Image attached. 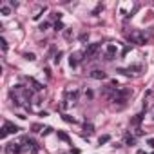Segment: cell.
Here are the masks:
<instances>
[{
  "mask_svg": "<svg viewBox=\"0 0 154 154\" xmlns=\"http://www.w3.org/2000/svg\"><path fill=\"white\" fill-rule=\"evenodd\" d=\"M129 38H131V42H134L136 45H145V44H147L145 35H143V33H140V31H132V33L129 35Z\"/></svg>",
  "mask_w": 154,
  "mask_h": 154,
  "instance_id": "cell-1",
  "label": "cell"
},
{
  "mask_svg": "<svg viewBox=\"0 0 154 154\" xmlns=\"http://www.w3.org/2000/svg\"><path fill=\"white\" fill-rule=\"evenodd\" d=\"M20 129L17 127V125H13V123H9V122H6L4 123V127H2V132H0V138H6L8 134H15V132H18Z\"/></svg>",
  "mask_w": 154,
  "mask_h": 154,
  "instance_id": "cell-2",
  "label": "cell"
},
{
  "mask_svg": "<svg viewBox=\"0 0 154 154\" xmlns=\"http://www.w3.org/2000/svg\"><path fill=\"white\" fill-rule=\"evenodd\" d=\"M98 49H100V44H98V42L89 44V45H87V49H85V53H84V54H85V58H87V60H89V58H93V56L98 53Z\"/></svg>",
  "mask_w": 154,
  "mask_h": 154,
  "instance_id": "cell-3",
  "label": "cell"
},
{
  "mask_svg": "<svg viewBox=\"0 0 154 154\" xmlns=\"http://www.w3.org/2000/svg\"><path fill=\"white\" fill-rule=\"evenodd\" d=\"M22 143H24V147L31 149V152H36V150H38V145H36L33 140H29V136H24V138H22Z\"/></svg>",
  "mask_w": 154,
  "mask_h": 154,
  "instance_id": "cell-4",
  "label": "cell"
},
{
  "mask_svg": "<svg viewBox=\"0 0 154 154\" xmlns=\"http://www.w3.org/2000/svg\"><path fill=\"white\" fill-rule=\"evenodd\" d=\"M6 152H8V154H20V152H22V145H18V143H9V145L6 147Z\"/></svg>",
  "mask_w": 154,
  "mask_h": 154,
  "instance_id": "cell-5",
  "label": "cell"
},
{
  "mask_svg": "<svg viewBox=\"0 0 154 154\" xmlns=\"http://www.w3.org/2000/svg\"><path fill=\"white\" fill-rule=\"evenodd\" d=\"M91 76L94 80H105L107 78V72H103V71H100V69H94L93 72H91Z\"/></svg>",
  "mask_w": 154,
  "mask_h": 154,
  "instance_id": "cell-6",
  "label": "cell"
},
{
  "mask_svg": "<svg viewBox=\"0 0 154 154\" xmlns=\"http://www.w3.org/2000/svg\"><path fill=\"white\" fill-rule=\"evenodd\" d=\"M114 54H116V47L111 44V45H107V60H112L114 58Z\"/></svg>",
  "mask_w": 154,
  "mask_h": 154,
  "instance_id": "cell-7",
  "label": "cell"
},
{
  "mask_svg": "<svg viewBox=\"0 0 154 154\" xmlns=\"http://www.w3.org/2000/svg\"><path fill=\"white\" fill-rule=\"evenodd\" d=\"M69 63H71V67H76V65H78V54H71L69 56Z\"/></svg>",
  "mask_w": 154,
  "mask_h": 154,
  "instance_id": "cell-8",
  "label": "cell"
},
{
  "mask_svg": "<svg viewBox=\"0 0 154 154\" xmlns=\"http://www.w3.org/2000/svg\"><path fill=\"white\" fill-rule=\"evenodd\" d=\"M29 82H31V84H33V89H35V91H42V89H44V87H42V84H38V82H36V80H33V78H31V80H29Z\"/></svg>",
  "mask_w": 154,
  "mask_h": 154,
  "instance_id": "cell-9",
  "label": "cell"
},
{
  "mask_svg": "<svg viewBox=\"0 0 154 154\" xmlns=\"http://www.w3.org/2000/svg\"><path fill=\"white\" fill-rule=\"evenodd\" d=\"M84 131H85L87 134H93V132H94V127H93V123H85V125H84Z\"/></svg>",
  "mask_w": 154,
  "mask_h": 154,
  "instance_id": "cell-10",
  "label": "cell"
},
{
  "mask_svg": "<svg viewBox=\"0 0 154 154\" xmlns=\"http://www.w3.org/2000/svg\"><path fill=\"white\" fill-rule=\"evenodd\" d=\"M78 96H80V93H78V91H72V93H69V98L72 100V103H74L76 100H78Z\"/></svg>",
  "mask_w": 154,
  "mask_h": 154,
  "instance_id": "cell-11",
  "label": "cell"
},
{
  "mask_svg": "<svg viewBox=\"0 0 154 154\" xmlns=\"http://www.w3.org/2000/svg\"><path fill=\"white\" fill-rule=\"evenodd\" d=\"M141 120H143V114H136V116H134V120H132V123H134V125H140V122H141Z\"/></svg>",
  "mask_w": 154,
  "mask_h": 154,
  "instance_id": "cell-12",
  "label": "cell"
},
{
  "mask_svg": "<svg viewBox=\"0 0 154 154\" xmlns=\"http://www.w3.org/2000/svg\"><path fill=\"white\" fill-rule=\"evenodd\" d=\"M109 140H111V136H109V134H105V136H100V140H98V143L102 145V143H107Z\"/></svg>",
  "mask_w": 154,
  "mask_h": 154,
  "instance_id": "cell-13",
  "label": "cell"
},
{
  "mask_svg": "<svg viewBox=\"0 0 154 154\" xmlns=\"http://www.w3.org/2000/svg\"><path fill=\"white\" fill-rule=\"evenodd\" d=\"M58 138H60V140H63V141H69V136H67L65 132H62V131H58Z\"/></svg>",
  "mask_w": 154,
  "mask_h": 154,
  "instance_id": "cell-14",
  "label": "cell"
},
{
  "mask_svg": "<svg viewBox=\"0 0 154 154\" xmlns=\"http://www.w3.org/2000/svg\"><path fill=\"white\" fill-rule=\"evenodd\" d=\"M0 11H2V15H9V13H11V9H9L8 6H2V8H0Z\"/></svg>",
  "mask_w": 154,
  "mask_h": 154,
  "instance_id": "cell-15",
  "label": "cell"
},
{
  "mask_svg": "<svg viewBox=\"0 0 154 154\" xmlns=\"http://www.w3.org/2000/svg\"><path fill=\"white\" fill-rule=\"evenodd\" d=\"M134 141H136V140H134L132 136H127V138H125V143H127V145H134Z\"/></svg>",
  "mask_w": 154,
  "mask_h": 154,
  "instance_id": "cell-16",
  "label": "cell"
},
{
  "mask_svg": "<svg viewBox=\"0 0 154 154\" xmlns=\"http://www.w3.org/2000/svg\"><path fill=\"white\" fill-rule=\"evenodd\" d=\"M26 60L33 62V60H35V54H33V53H26Z\"/></svg>",
  "mask_w": 154,
  "mask_h": 154,
  "instance_id": "cell-17",
  "label": "cell"
},
{
  "mask_svg": "<svg viewBox=\"0 0 154 154\" xmlns=\"http://www.w3.org/2000/svg\"><path fill=\"white\" fill-rule=\"evenodd\" d=\"M54 29H56V31H62V29H63L62 22H56V24H54Z\"/></svg>",
  "mask_w": 154,
  "mask_h": 154,
  "instance_id": "cell-18",
  "label": "cell"
},
{
  "mask_svg": "<svg viewBox=\"0 0 154 154\" xmlns=\"http://www.w3.org/2000/svg\"><path fill=\"white\" fill-rule=\"evenodd\" d=\"M60 60H62V53L58 51V53H56V56H54V63H58Z\"/></svg>",
  "mask_w": 154,
  "mask_h": 154,
  "instance_id": "cell-19",
  "label": "cell"
},
{
  "mask_svg": "<svg viewBox=\"0 0 154 154\" xmlns=\"http://www.w3.org/2000/svg\"><path fill=\"white\" fill-rule=\"evenodd\" d=\"M47 27H49V24H47V22H44V24H40V31H45Z\"/></svg>",
  "mask_w": 154,
  "mask_h": 154,
  "instance_id": "cell-20",
  "label": "cell"
},
{
  "mask_svg": "<svg viewBox=\"0 0 154 154\" xmlns=\"http://www.w3.org/2000/svg\"><path fill=\"white\" fill-rule=\"evenodd\" d=\"M2 49L8 51V42H6V38H2Z\"/></svg>",
  "mask_w": 154,
  "mask_h": 154,
  "instance_id": "cell-21",
  "label": "cell"
},
{
  "mask_svg": "<svg viewBox=\"0 0 154 154\" xmlns=\"http://www.w3.org/2000/svg\"><path fill=\"white\" fill-rule=\"evenodd\" d=\"M63 120H65V122H72V123H74V120H72L71 116H67V114H63Z\"/></svg>",
  "mask_w": 154,
  "mask_h": 154,
  "instance_id": "cell-22",
  "label": "cell"
},
{
  "mask_svg": "<svg viewBox=\"0 0 154 154\" xmlns=\"http://www.w3.org/2000/svg\"><path fill=\"white\" fill-rule=\"evenodd\" d=\"M147 145H150V147H154V138H149V140H147Z\"/></svg>",
  "mask_w": 154,
  "mask_h": 154,
  "instance_id": "cell-23",
  "label": "cell"
},
{
  "mask_svg": "<svg viewBox=\"0 0 154 154\" xmlns=\"http://www.w3.org/2000/svg\"><path fill=\"white\" fill-rule=\"evenodd\" d=\"M40 129H42V127H40V125H33V131H35V132H38V131H40Z\"/></svg>",
  "mask_w": 154,
  "mask_h": 154,
  "instance_id": "cell-24",
  "label": "cell"
},
{
  "mask_svg": "<svg viewBox=\"0 0 154 154\" xmlns=\"http://www.w3.org/2000/svg\"><path fill=\"white\" fill-rule=\"evenodd\" d=\"M138 154H147V152H143V150H138Z\"/></svg>",
  "mask_w": 154,
  "mask_h": 154,
  "instance_id": "cell-25",
  "label": "cell"
}]
</instances>
